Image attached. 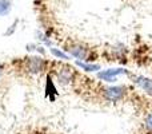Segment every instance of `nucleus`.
Masks as SVG:
<instances>
[{"label": "nucleus", "instance_id": "obj_1", "mask_svg": "<svg viewBox=\"0 0 152 134\" xmlns=\"http://www.w3.org/2000/svg\"><path fill=\"white\" fill-rule=\"evenodd\" d=\"M124 95H126L124 86H108L104 89V98L110 102H118L123 99Z\"/></svg>", "mask_w": 152, "mask_h": 134}, {"label": "nucleus", "instance_id": "obj_6", "mask_svg": "<svg viewBox=\"0 0 152 134\" xmlns=\"http://www.w3.org/2000/svg\"><path fill=\"white\" fill-rule=\"evenodd\" d=\"M75 64L80 67L81 70L87 71V73H95V71H100V66H99V64L86 63V62H83V61H76Z\"/></svg>", "mask_w": 152, "mask_h": 134}, {"label": "nucleus", "instance_id": "obj_10", "mask_svg": "<svg viewBox=\"0 0 152 134\" xmlns=\"http://www.w3.org/2000/svg\"><path fill=\"white\" fill-rule=\"evenodd\" d=\"M145 127L152 132V111L145 117Z\"/></svg>", "mask_w": 152, "mask_h": 134}, {"label": "nucleus", "instance_id": "obj_2", "mask_svg": "<svg viewBox=\"0 0 152 134\" xmlns=\"http://www.w3.org/2000/svg\"><path fill=\"white\" fill-rule=\"evenodd\" d=\"M123 74H128V71L126 68H107V70L97 71V78L105 82H115L116 76L123 75Z\"/></svg>", "mask_w": 152, "mask_h": 134}, {"label": "nucleus", "instance_id": "obj_7", "mask_svg": "<svg viewBox=\"0 0 152 134\" xmlns=\"http://www.w3.org/2000/svg\"><path fill=\"white\" fill-rule=\"evenodd\" d=\"M45 91H47V95H50V99L53 101V95H58V90H56L55 84H53V81L50 75L47 76V83H45Z\"/></svg>", "mask_w": 152, "mask_h": 134}, {"label": "nucleus", "instance_id": "obj_11", "mask_svg": "<svg viewBox=\"0 0 152 134\" xmlns=\"http://www.w3.org/2000/svg\"><path fill=\"white\" fill-rule=\"evenodd\" d=\"M16 26H18V20L13 21V24L11 26V28L8 30V31H5V35H12V34H13V31H15V28H16Z\"/></svg>", "mask_w": 152, "mask_h": 134}, {"label": "nucleus", "instance_id": "obj_4", "mask_svg": "<svg viewBox=\"0 0 152 134\" xmlns=\"http://www.w3.org/2000/svg\"><path fill=\"white\" fill-rule=\"evenodd\" d=\"M134 82L145 93V94L152 97V78H147V76H143V75H137V76H135Z\"/></svg>", "mask_w": 152, "mask_h": 134}, {"label": "nucleus", "instance_id": "obj_9", "mask_svg": "<svg viewBox=\"0 0 152 134\" xmlns=\"http://www.w3.org/2000/svg\"><path fill=\"white\" fill-rule=\"evenodd\" d=\"M50 51L53 56H56V58H59V59H63V61H69V59H71V56L67 55V54L63 53V51L58 50V48H51Z\"/></svg>", "mask_w": 152, "mask_h": 134}, {"label": "nucleus", "instance_id": "obj_8", "mask_svg": "<svg viewBox=\"0 0 152 134\" xmlns=\"http://www.w3.org/2000/svg\"><path fill=\"white\" fill-rule=\"evenodd\" d=\"M11 11V0H0V16L7 15Z\"/></svg>", "mask_w": 152, "mask_h": 134}, {"label": "nucleus", "instance_id": "obj_3", "mask_svg": "<svg viewBox=\"0 0 152 134\" xmlns=\"http://www.w3.org/2000/svg\"><path fill=\"white\" fill-rule=\"evenodd\" d=\"M44 67V61L42 56H29L27 59V68L31 74H37Z\"/></svg>", "mask_w": 152, "mask_h": 134}, {"label": "nucleus", "instance_id": "obj_12", "mask_svg": "<svg viewBox=\"0 0 152 134\" xmlns=\"http://www.w3.org/2000/svg\"><path fill=\"white\" fill-rule=\"evenodd\" d=\"M0 75H1V70H0Z\"/></svg>", "mask_w": 152, "mask_h": 134}, {"label": "nucleus", "instance_id": "obj_5", "mask_svg": "<svg viewBox=\"0 0 152 134\" xmlns=\"http://www.w3.org/2000/svg\"><path fill=\"white\" fill-rule=\"evenodd\" d=\"M67 51L69 53V55L77 58V61H87V56H88V51L87 48L81 47V46H72V47L67 48Z\"/></svg>", "mask_w": 152, "mask_h": 134}]
</instances>
